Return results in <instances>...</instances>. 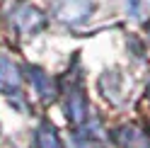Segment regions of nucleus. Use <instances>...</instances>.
<instances>
[{"label": "nucleus", "instance_id": "6", "mask_svg": "<svg viewBox=\"0 0 150 148\" xmlns=\"http://www.w3.org/2000/svg\"><path fill=\"white\" fill-rule=\"evenodd\" d=\"M36 148H63L61 138L51 124H41L36 129Z\"/></svg>", "mask_w": 150, "mask_h": 148}, {"label": "nucleus", "instance_id": "7", "mask_svg": "<svg viewBox=\"0 0 150 148\" xmlns=\"http://www.w3.org/2000/svg\"><path fill=\"white\" fill-rule=\"evenodd\" d=\"M70 148H92L90 141H85V138H75V141L70 143Z\"/></svg>", "mask_w": 150, "mask_h": 148}, {"label": "nucleus", "instance_id": "8", "mask_svg": "<svg viewBox=\"0 0 150 148\" xmlns=\"http://www.w3.org/2000/svg\"><path fill=\"white\" fill-rule=\"evenodd\" d=\"M148 92H150V83H148Z\"/></svg>", "mask_w": 150, "mask_h": 148}, {"label": "nucleus", "instance_id": "4", "mask_svg": "<svg viewBox=\"0 0 150 148\" xmlns=\"http://www.w3.org/2000/svg\"><path fill=\"white\" fill-rule=\"evenodd\" d=\"M65 114L73 124H82L87 117V102H85V95L80 90H73L68 95V102H65Z\"/></svg>", "mask_w": 150, "mask_h": 148}, {"label": "nucleus", "instance_id": "5", "mask_svg": "<svg viewBox=\"0 0 150 148\" xmlns=\"http://www.w3.org/2000/svg\"><path fill=\"white\" fill-rule=\"evenodd\" d=\"M29 78H32V83H34V90L41 95V100H53L56 97V88H53V80L46 75L44 70H39V68H32L29 70Z\"/></svg>", "mask_w": 150, "mask_h": 148}, {"label": "nucleus", "instance_id": "2", "mask_svg": "<svg viewBox=\"0 0 150 148\" xmlns=\"http://www.w3.org/2000/svg\"><path fill=\"white\" fill-rule=\"evenodd\" d=\"M116 143L121 148H150V136L138 126H121L116 131Z\"/></svg>", "mask_w": 150, "mask_h": 148}, {"label": "nucleus", "instance_id": "3", "mask_svg": "<svg viewBox=\"0 0 150 148\" xmlns=\"http://www.w3.org/2000/svg\"><path fill=\"white\" fill-rule=\"evenodd\" d=\"M15 27L20 32H36L44 27V15L41 10H36V7H20V10L15 12Z\"/></svg>", "mask_w": 150, "mask_h": 148}, {"label": "nucleus", "instance_id": "1", "mask_svg": "<svg viewBox=\"0 0 150 148\" xmlns=\"http://www.w3.org/2000/svg\"><path fill=\"white\" fill-rule=\"evenodd\" d=\"M22 85V73L15 63L0 53V90L5 92H17Z\"/></svg>", "mask_w": 150, "mask_h": 148}]
</instances>
